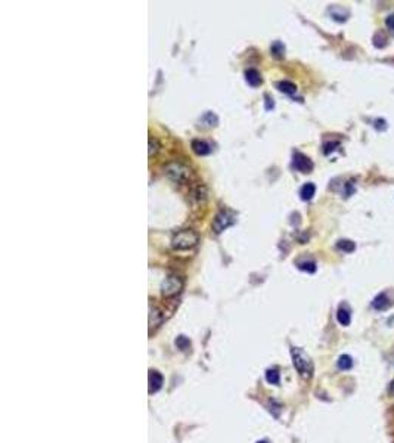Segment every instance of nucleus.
I'll return each instance as SVG.
<instances>
[{
	"instance_id": "f257e3e1",
	"label": "nucleus",
	"mask_w": 394,
	"mask_h": 443,
	"mask_svg": "<svg viewBox=\"0 0 394 443\" xmlns=\"http://www.w3.org/2000/svg\"><path fill=\"white\" fill-rule=\"evenodd\" d=\"M291 355H292V364H294L295 369L298 371V374L306 380L312 378V375H313V362L306 355V352L301 350V349L292 347Z\"/></svg>"
},
{
	"instance_id": "f03ea898",
	"label": "nucleus",
	"mask_w": 394,
	"mask_h": 443,
	"mask_svg": "<svg viewBox=\"0 0 394 443\" xmlns=\"http://www.w3.org/2000/svg\"><path fill=\"white\" fill-rule=\"evenodd\" d=\"M164 173L169 177L170 180L176 182V183H186L191 179V168L179 161H171L167 163L164 167Z\"/></svg>"
},
{
	"instance_id": "7ed1b4c3",
	"label": "nucleus",
	"mask_w": 394,
	"mask_h": 443,
	"mask_svg": "<svg viewBox=\"0 0 394 443\" xmlns=\"http://www.w3.org/2000/svg\"><path fill=\"white\" fill-rule=\"evenodd\" d=\"M198 235L191 230V229H185L177 232L173 239H171V247L174 250H189L192 247H195L198 244Z\"/></svg>"
},
{
	"instance_id": "20e7f679",
	"label": "nucleus",
	"mask_w": 394,
	"mask_h": 443,
	"mask_svg": "<svg viewBox=\"0 0 394 443\" xmlns=\"http://www.w3.org/2000/svg\"><path fill=\"white\" fill-rule=\"evenodd\" d=\"M183 288V281L182 278L171 275V277L166 278L163 285H161V293L164 297H174L177 295Z\"/></svg>"
},
{
	"instance_id": "39448f33",
	"label": "nucleus",
	"mask_w": 394,
	"mask_h": 443,
	"mask_svg": "<svg viewBox=\"0 0 394 443\" xmlns=\"http://www.w3.org/2000/svg\"><path fill=\"white\" fill-rule=\"evenodd\" d=\"M235 223V216L233 213L227 212V210H222L213 221V230L216 233H222L225 229H227L229 226H232Z\"/></svg>"
},
{
	"instance_id": "423d86ee",
	"label": "nucleus",
	"mask_w": 394,
	"mask_h": 443,
	"mask_svg": "<svg viewBox=\"0 0 394 443\" xmlns=\"http://www.w3.org/2000/svg\"><path fill=\"white\" fill-rule=\"evenodd\" d=\"M393 293L394 291H392V290H387V291L380 293V294L372 300V307H374L375 310H380V312L390 309V307L394 304Z\"/></svg>"
},
{
	"instance_id": "0eeeda50",
	"label": "nucleus",
	"mask_w": 394,
	"mask_h": 443,
	"mask_svg": "<svg viewBox=\"0 0 394 443\" xmlns=\"http://www.w3.org/2000/svg\"><path fill=\"white\" fill-rule=\"evenodd\" d=\"M292 167L300 171V173H309L312 171L313 168V163L309 157H306L304 154L301 152H294V157H292Z\"/></svg>"
},
{
	"instance_id": "6e6552de",
	"label": "nucleus",
	"mask_w": 394,
	"mask_h": 443,
	"mask_svg": "<svg viewBox=\"0 0 394 443\" xmlns=\"http://www.w3.org/2000/svg\"><path fill=\"white\" fill-rule=\"evenodd\" d=\"M328 13L331 15V18L334 19V21H337V22H345L347 19H348V16H350V12L345 9V7H342V6H338V4H332V6H329V9H328Z\"/></svg>"
},
{
	"instance_id": "1a4fd4ad",
	"label": "nucleus",
	"mask_w": 394,
	"mask_h": 443,
	"mask_svg": "<svg viewBox=\"0 0 394 443\" xmlns=\"http://www.w3.org/2000/svg\"><path fill=\"white\" fill-rule=\"evenodd\" d=\"M337 321L342 325L347 327L351 322V310L347 304H341L337 310Z\"/></svg>"
},
{
	"instance_id": "9d476101",
	"label": "nucleus",
	"mask_w": 394,
	"mask_h": 443,
	"mask_svg": "<svg viewBox=\"0 0 394 443\" xmlns=\"http://www.w3.org/2000/svg\"><path fill=\"white\" fill-rule=\"evenodd\" d=\"M163 387V375L158 371H149V393H155Z\"/></svg>"
},
{
	"instance_id": "9b49d317",
	"label": "nucleus",
	"mask_w": 394,
	"mask_h": 443,
	"mask_svg": "<svg viewBox=\"0 0 394 443\" xmlns=\"http://www.w3.org/2000/svg\"><path fill=\"white\" fill-rule=\"evenodd\" d=\"M163 319H164V315H163V312L160 309H157V307H151L149 309V328L151 330L152 328H157L158 325H161Z\"/></svg>"
},
{
	"instance_id": "f8f14e48",
	"label": "nucleus",
	"mask_w": 394,
	"mask_h": 443,
	"mask_svg": "<svg viewBox=\"0 0 394 443\" xmlns=\"http://www.w3.org/2000/svg\"><path fill=\"white\" fill-rule=\"evenodd\" d=\"M245 80H247V83H248L250 86H253V87H257V86L262 84V75H260V73H259L257 70H254V68H250V70L245 71Z\"/></svg>"
},
{
	"instance_id": "ddd939ff",
	"label": "nucleus",
	"mask_w": 394,
	"mask_h": 443,
	"mask_svg": "<svg viewBox=\"0 0 394 443\" xmlns=\"http://www.w3.org/2000/svg\"><path fill=\"white\" fill-rule=\"evenodd\" d=\"M315 192H316V186H315L313 183H306V185H303L301 189H300V198H301L303 201H310V200L313 198Z\"/></svg>"
},
{
	"instance_id": "4468645a",
	"label": "nucleus",
	"mask_w": 394,
	"mask_h": 443,
	"mask_svg": "<svg viewBox=\"0 0 394 443\" xmlns=\"http://www.w3.org/2000/svg\"><path fill=\"white\" fill-rule=\"evenodd\" d=\"M192 149H194V152L195 154H198V155H207V154H210V147H208V144H205L204 141H198V139H195V141H192Z\"/></svg>"
},
{
	"instance_id": "2eb2a0df",
	"label": "nucleus",
	"mask_w": 394,
	"mask_h": 443,
	"mask_svg": "<svg viewBox=\"0 0 394 443\" xmlns=\"http://www.w3.org/2000/svg\"><path fill=\"white\" fill-rule=\"evenodd\" d=\"M276 87L281 90L282 93H286V95H294L297 92V86L292 83V81H288V80H282L276 84Z\"/></svg>"
},
{
	"instance_id": "dca6fc26",
	"label": "nucleus",
	"mask_w": 394,
	"mask_h": 443,
	"mask_svg": "<svg viewBox=\"0 0 394 443\" xmlns=\"http://www.w3.org/2000/svg\"><path fill=\"white\" fill-rule=\"evenodd\" d=\"M297 268L307 274L316 272V263L313 260H300V262H297Z\"/></svg>"
},
{
	"instance_id": "f3484780",
	"label": "nucleus",
	"mask_w": 394,
	"mask_h": 443,
	"mask_svg": "<svg viewBox=\"0 0 394 443\" xmlns=\"http://www.w3.org/2000/svg\"><path fill=\"white\" fill-rule=\"evenodd\" d=\"M337 248L342 253H353L356 250V244L350 239H339L337 242Z\"/></svg>"
},
{
	"instance_id": "a211bd4d",
	"label": "nucleus",
	"mask_w": 394,
	"mask_h": 443,
	"mask_svg": "<svg viewBox=\"0 0 394 443\" xmlns=\"http://www.w3.org/2000/svg\"><path fill=\"white\" fill-rule=\"evenodd\" d=\"M337 365L338 368L342 369V371L351 369V368H353V359H351V356H348V355H342V356H339Z\"/></svg>"
},
{
	"instance_id": "6ab92c4d",
	"label": "nucleus",
	"mask_w": 394,
	"mask_h": 443,
	"mask_svg": "<svg viewBox=\"0 0 394 443\" xmlns=\"http://www.w3.org/2000/svg\"><path fill=\"white\" fill-rule=\"evenodd\" d=\"M217 117L213 114V112H205L204 115H202V118H201V123H204L205 126H208V127H214L216 124H217Z\"/></svg>"
},
{
	"instance_id": "aec40b11",
	"label": "nucleus",
	"mask_w": 394,
	"mask_h": 443,
	"mask_svg": "<svg viewBox=\"0 0 394 443\" xmlns=\"http://www.w3.org/2000/svg\"><path fill=\"white\" fill-rule=\"evenodd\" d=\"M374 46L378 48V49L387 46V37H386L384 33H377V34L374 36Z\"/></svg>"
},
{
	"instance_id": "412c9836",
	"label": "nucleus",
	"mask_w": 394,
	"mask_h": 443,
	"mask_svg": "<svg viewBox=\"0 0 394 443\" xmlns=\"http://www.w3.org/2000/svg\"><path fill=\"white\" fill-rule=\"evenodd\" d=\"M176 346H177V349H180V350H188L189 347H191V341H189V338L188 337H185V335H179L177 338H176Z\"/></svg>"
},
{
	"instance_id": "4be33fe9",
	"label": "nucleus",
	"mask_w": 394,
	"mask_h": 443,
	"mask_svg": "<svg viewBox=\"0 0 394 443\" xmlns=\"http://www.w3.org/2000/svg\"><path fill=\"white\" fill-rule=\"evenodd\" d=\"M270 51H272L273 56H276V58H283V55H285V46L282 45L281 42H278V40L273 42Z\"/></svg>"
},
{
	"instance_id": "5701e85b",
	"label": "nucleus",
	"mask_w": 394,
	"mask_h": 443,
	"mask_svg": "<svg viewBox=\"0 0 394 443\" xmlns=\"http://www.w3.org/2000/svg\"><path fill=\"white\" fill-rule=\"evenodd\" d=\"M266 380L270 384H278L279 383V372L276 369H267L266 371Z\"/></svg>"
},
{
	"instance_id": "b1692460",
	"label": "nucleus",
	"mask_w": 394,
	"mask_h": 443,
	"mask_svg": "<svg viewBox=\"0 0 394 443\" xmlns=\"http://www.w3.org/2000/svg\"><path fill=\"white\" fill-rule=\"evenodd\" d=\"M158 148H160V145H158L157 139H154V138H149V157H152L154 154H157Z\"/></svg>"
},
{
	"instance_id": "393cba45",
	"label": "nucleus",
	"mask_w": 394,
	"mask_h": 443,
	"mask_svg": "<svg viewBox=\"0 0 394 443\" xmlns=\"http://www.w3.org/2000/svg\"><path fill=\"white\" fill-rule=\"evenodd\" d=\"M339 145V142H327L325 145H324V152L328 155V154H331L334 149H335V147Z\"/></svg>"
},
{
	"instance_id": "a878e982",
	"label": "nucleus",
	"mask_w": 394,
	"mask_h": 443,
	"mask_svg": "<svg viewBox=\"0 0 394 443\" xmlns=\"http://www.w3.org/2000/svg\"><path fill=\"white\" fill-rule=\"evenodd\" d=\"M353 192H354V183L353 182H347L345 183V197H350V195H353Z\"/></svg>"
},
{
	"instance_id": "bb28decb",
	"label": "nucleus",
	"mask_w": 394,
	"mask_h": 443,
	"mask_svg": "<svg viewBox=\"0 0 394 443\" xmlns=\"http://www.w3.org/2000/svg\"><path fill=\"white\" fill-rule=\"evenodd\" d=\"M386 25H387V28H389L392 33H394V15H390V16L386 19Z\"/></svg>"
},
{
	"instance_id": "cd10ccee",
	"label": "nucleus",
	"mask_w": 394,
	"mask_h": 443,
	"mask_svg": "<svg viewBox=\"0 0 394 443\" xmlns=\"http://www.w3.org/2000/svg\"><path fill=\"white\" fill-rule=\"evenodd\" d=\"M264 99H266V105H264V107H266V110L267 111L272 110V108L275 107V102H273V99H272L269 95H266V96H264Z\"/></svg>"
},
{
	"instance_id": "c85d7f7f",
	"label": "nucleus",
	"mask_w": 394,
	"mask_h": 443,
	"mask_svg": "<svg viewBox=\"0 0 394 443\" xmlns=\"http://www.w3.org/2000/svg\"><path fill=\"white\" fill-rule=\"evenodd\" d=\"M257 443H267V442H266V441H260V442H257Z\"/></svg>"
}]
</instances>
